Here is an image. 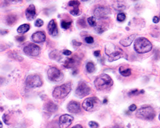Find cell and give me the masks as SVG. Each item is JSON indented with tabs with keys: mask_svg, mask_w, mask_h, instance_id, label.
Returning <instances> with one entry per match:
<instances>
[{
	"mask_svg": "<svg viewBox=\"0 0 160 128\" xmlns=\"http://www.w3.org/2000/svg\"><path fill=\"white\" fill-rule=\"evenodd\" d=\"M94 85L97 90L102 91L111 87L113 85V81L109 75L102 74L96 78L94 81Z\"/></svg>",
	"mask_w": 160,
	"mask_h": 128,
	"instance_id": "obj_1",
	"label": "cell"
},
{
	"mask_svg": "<svg viewBox=\"0 0 160 128\" xmlns=\"http://www.w3.org/2000/svg\"><path fill=\"white\" fill-rule=\"evenodd\" d=\"M135 50L139 54H143L152 50V45L150 40L145 37H139L134 44Z\"/></svg>",
	"mask_w": 160,
	"mask_h": 128,
	"instance_id": "obj_2",
	"label": "cell"
},
{
	"mask_svg": "<svg viewBox=\"0 0 160 128\" xmlns=\"http://www.w3.org/2000/svg\"><path fill=\"white\" fill-rule=\"evenodd\" d=\"M105 52L106 54L108 56V61L110 62L116 61L121 58L124 55V52L120 48L117 47L111 43L106 45Z\"/></svg>",
	"mask_w": 160,
	"mask_h": 128,
	"instance_id": "obj_3",
	"label": "cell"
},
{
	"mask_svg": "<svg viewBox=\"0 0 160 128\" xmlns=\"http://www.w3.org/2000/svg\"><path fill=\"white\" fill-rule=\"evenodd\" d=\"M72 90V83L71 82L66 83L56 86L53 92V96L55 99H62L67 97Z\"/></svg>",
	"mask_w": 160,
	"mask_h": 128,
	"instance_id": "obj_4",
	"label": "cell"
},
{
	"mask_svg": "<svg viewBox=\"0 0 160 128\" xmlns=\"http://www.w3.org/2000/svg\"><path fill=\"white\" fill-rule=\"evenodd\" d=\"M101 106V101L96 97H92L84 100L82 108L86 111L92 112L98 110Z\"/></svg>",
	"mask_w": 160,
	"mask_h": 128,
	"instance_id": "obj_5",
	"label": "cell"
},
{
	"mask_svg": "<svg viewBox=\"0 0 160 128\" xmlns=\"http://www.w3.org/2000/svg\"><path fill=\"white\" fill-rule=\"evenodd\" d=\"M136 116L138 119L146 120H153L156 116V111L151 106H145L140 108L137 111Z\"/></svg>",
	"mask_w": 160,
	"mask_h": 128,
	"instance_id": "obj_6",
	"label": "cell"
},
{
	"mask_svg": "<svg viewBox=\"0 0 160 128\" xmlns=\"http://www.w3.org/2000/svg\"><path fill=\"white\" fill-rule=\"evenodd\" d=\"M48 77L51 81L58 82L63 80V74L58 68L52 67L48 70Z\"/></svg>",
	"mask_w": 160,
	"mask_h": 128,
	"instance_id": "obj_7",
	"label": "cell"
},
{
	"mask_svg": "<svg viewBox=\"0 0 160 128\" xmlns=\"http://www.w3.org/2000/svg\"><path fill=\"white\" fill-rule=\"evenodd\" d=\"M26 84L29 87L31 88H37L40 87L43 85V82L39 75L37 74H32L30 75L26 78Z\"/></svg>",
	"mask_w": 160,
	"mask_h": 128,
	"instance_id": "obj_8",
	"label": "cell"
},
{
	"mask_svg": "<svg viewBox=\"0 0 160 128\" xmlns=\"http://www.w3.org/2000/svg\"><path fill=\"white\" fill-rule=\"evenodd\" d=\"M90 92V88L89 86L84 82H81L78 85L76 89V96L79 98H83L89 95Z\"/></svg>",
	"mask_w": 160,
	"mask_h": 128,
	"instance_id": "obj_9",
	"label": "cell"
},
{
	"mask_svg": "<svg viewBox=\"0 0 160 128\" xmlns=\"http://www.w3.org/2000/svg\"><path fill=\"white\" fill-rule=\"evenodd\" d=\"M40 48L36 44L30 43L24 48V52L26 55L30 56H37L39 55Z\"/></svg>",
	"mask_w": 160,
	"mask_h": 128,
	"instance_id": "obj_10",
	"label": "cell"
},
{
	"mask_svg": "<svg viewBox=\"0 0 160 128\" xmlns=\"http://www.w3.org/2000/svg\"><path fill=\"white\" fill-rule=\"evenodd\" d=\"M110 14V10L105 6H98L94 10V15L97 19H103Z\"/></svg>",
	"mask_w": 160,
	"mask_h": 128,
	"instance_id": "obj_11",
	"label": "cell"
},
{
	"mask_svg": "<svg viewBox=\"0 0 160 128\" xmlns=\"http://www.w3.org/2000/svg\"><path fill=\"white\" fill-rule=\"evenodd\" d=\"M74 120V117L72 116L64 114L62 115L59 119V126L60 128H67L71 126Z\"/></svg>",
	"mask_w": 160,
	"mask_h": 128,
	"instance_id": "obj_12",
	"label": "cell"
},
{
	"mask_svg": "<svg viewBox=\"0 0 160 128\" xmlns=\"http://www.w3.org/2000/svg\"><path fill=\"white\" fill-rule=\"evenodd\" d=\"M67 110L71 114H78L81 112V107H80V104L77 101H72L68 104L67 106Z\"/></svg>",
	"mask_w": 160,
	"mask_h": 128,
	"instance_id": "obj_13",
	"label": "cell"
},
{
	"mask_svg": "<svg viewBox=\"0 0 160 128\" xmlns=\"http://www.w3.org/2000/svg\"><path fill=\"white\" fill-rule=\"evenodd\" d=\"M48 31L49 34L53 37H56L58 35V28H57V24L55 19H52L49 21L48 25Z\"/></svg>",
	"mask_w": 160,
	"mask_h": 128,
	"instance_id": "obj_14",
	"label": "cell"
},
{
	"mask_svg": "<svg viewBox=\"0 0 160 128\" xmlns=\"http://www.w3.org/2000/svg\"><path fill=\"white\" fill-rule=\"evenodd\" d=\"M32 39L34 42L39 44L45 42L46 37H45V34L44 32L39 31L34 33L32 36Z\"/></svg>",
	"mask_w": 160,
	"mask_h": 128,
	"instance_id": "obj_15",
	"label": "cell"
},
{
	"mask_svg": "<svg viewBox=\"0 0 160 128\" xmlns=\"http://www.w3.org/2000/svg\"><path fill=\"white\" fill-rule=\"evenodd\" d=\"M26 17L29 21H32L36 17V8L34 5H30L26 10Z\"/></svg>",
	"mask_w": 160,
	"mask_h": 128,
	"instance_id": "obj_16",
	"label": "cell"
},
{
	"mask_svg": "<svg viewBox=\"0 0 160 128\" xmlns=\"http://www.w3.org/2000/svg\"><path fill=\"white\" fill-rule=\"evenodd\" d=\"M135 37L136 35L134 34L125 37V38L123 39L120 41V44L124 47H128L129 46H131L133 42V40L135 39Z\"/></svg>",
	"mask_w": 160,
	"mask_h": 128,
	"instance_id": "obj_17",
	"label": "cell"
},
{
	"mask_svg": "<svg viewBox=\"0 0 160 128\" xmlns=\"http://www.w3.org/2000/svg\"><path fill=\"white\" fill-rule=\"evenodd\" d=\"M44 109L45 110H46L48 112L53 113L55 112L58 110V106L53 101H49L48 103H46L44 105Z\"/></svg>",
	"mask_w": 160,
	"mask_h": 128,
	"instance_id": "obj_18",
	"label": "cell"
},
{
	"mask_svg": "<svg viewBox=\"0 0 160 128\" xmlns=\"http://www.w3.org/2000/svg\"><path fill=\"white\" fill-rule=\"evenodd\" d=\"M76 63H77V59H76L74 56V57L67 58L66 60V62H65L63 65L65 67H66V68L71 69L76 65Z\"/></svg>",
	"mask_w": 160,
	"mask_h": 128,
	"instance_id": "obj_19",
	"label": "cell"
},
{
	"mask_svg": "<svg viewBox=\"0 0 160 128\" xmlns=\"http://www.w3.org/2000/svg\"><path fill=\"white\" fill-rule=\"evenodd\" d=\"M30 28V26L28 24H24L21 25L19 27L17 28V32L20 34H25L26 32L29 31Z\"/></svg>",
	"mask_w": 160,
	"mask_h": 128,
	"instance_id": "obj_20",
	"label": "cell"
},
{
	"mask_svg": "<svg viewBox=\"0 0 160 128\" xmlns=\"http://www.w3.org/2000/svg\"><path fill=\"white\" fill-rule=\"evenodd\" d=\"M119 73L123 76L128 77L131 74V70L129 68H125L124 67L122 66L119 68Z\"/></svg>",
	"mask_w": 160,
	"mask_h": 128,
	"instance_id": "obj_21",
	"label": "cell"
},
{
	"mask_svg": "<svg viewBox=\"0 0 160 128\" xmlns=\"http://www.w3.org/2000/svg\"><path fill=\"white\" fill-rule=\"evenodd\" d=\"M16 20H17V17L14 14L9 15V16H7L6 18V23H7V24H9V25L14 24L15 22H16Z\"/></svg>",
	"mask_w": 160,
	"mask_h": 128,
	"instance_id": "obj_22",
	"label": "cell"
},
{
	"mask_svg": "<svg viewBox=\"0 0 160 128\" xmlns=\"http://www.w3.org/2000/svg\"><path fill=\"white\" fill-rule=\"evenodd\" d=\"M86 69L89 73H93L96 70V66L93 62H88L86 65Z\"/></svg>",
	"mask_w": 160,
	"mask_h": 128,
	"instance_id": "obj_23",
	"label": "cell"
},
{
	"mask_svg": "<svg viewBox=\"0 0 160 128\" xmlns=\"http://www.w3.org/2000/svg\"><path fill=\"white\" fill-rule=\"evenodd\" d=\"M49 56H50L51 58L56 60H58L59 59L62 58L60 55V52L57 50H54L52 52H51V53L49 54Z\"/></svg>",
	"mask_w": 160,
	"mask_h": 128,
	"instance_id": "obj_24",
	"label": "cell"
},
{
	"mask_svg": "<svg viewBox=\"0 0 160 128\" xmlns=\"http://www.w3.org/2000/svg\"><path fill=\"white\" fill-rule=\"evenodd\" d=\"M113 8L116 10L122 11L125 9V6L123 4V3L120 2H116L115 4L113 5Z\"/></svg>",
	"mask_w": 160,
	"mask_h": 128,
	"instance_id": "obj_25",
	"label": "cell"
},
{
	"mask_svg": "<svg viewBox=\"0 0 160 128\" xmlns=\"http://www.w3.org/2000/svg\"><path fill=\"white\" fill-rule=\"evenodd\" d=\"M72 24V21H66V20H62L61 21V26L62 28L65 29H67L71 27V26Z\"/></svg>",
	"mask_w": 160,
	"mask_h": 128,
	"instance_id": "obj_26",
	"label": "cell"
},
{
	"mask_svg": "<svg viewBox=\"0 0 160 128\" xmlns=\"http://www.w3.org/2000/svg\"><path fill=\"white\" fill-rule=\"evenodd\" d=\"M87 21H88V23L90 24V26H92V27H96L97 26V22H96V18L95 17H90L87 19Z\"/></svg>",
	"mask_w": 160,
	"mask_h": 128,
	"instance_id": "obj_27",
	"label": "cell"
},
{
	"mask_svg": "<svg viewBox=\"0 0 160 128\" xmlns=\"http://www.w3.org/2000/svg\"><path fill=\"white\" fill-rule=\"evenodd\" d=\"M68 5L71 7H73V9L74 8H78L79 6L80 5V2L78 0H71L68 3Z\"/></svg>",
	"mask_w": 160,
	"mask_h": 128,
	"instance_id": "obj_28",
	"label": "cell"
},
{
	"mask_svg": "<svg viewBox=\"0 0 160 128\" xmlns=\"http://www.w3.org/2000/svg\"><path fill=\"white\" fill-rule=\"evenodd\" d=\"M95 29L98 33H102L106 30V28L104 26L102 25H97L96 27H95Z\"/></svg>",
	"mask_w": 160,
	"mask_h": 128,
	"instance_id": "obj_29",
	"label": "cell"
},
{
	"mask_svg": "<svg viewBox=\"0 0 160 128\" xmlns=\"http://www.w3.org/2000/svg\"><path fill=\"white\" fill-rule=\"evenodd\" d=\"M125 18H126V16H125V14L123 12H120L117 15V19L118 21L123 22L125 19Z\"/></svg>",
	"mask_w": 160,
	"mask_h": 128,
	"instance_id": "obj_30",
	"label": "cell"
},
{
	"mask_svg": "<svg viewBox=\"0 0 160 128\" xmlns=\"http://www.w3.org/2000/svg\"><path fill=\"white\" fill-rule=\"evenodd\" d=\"M10 56L13 59L18 60V61H19V62H21V61H22V60H23V58H22L21 56L19 55L17 53H16V52H14V53L11 55Z\"/></svg>",
	"mask_w": 160,
	"mask_h": 128,
	"instance_id": "obj_31",
	"label": "cell"
},
{
	"mask_svg": "<svg viewBox=\"0 0 160 128\" xmlns=\"http://www.w3.org/2000/svg\"><path fill=\"white\" fill-rule=\"evenodd\" d=\"M70 13L72 15V16H79V15L80 14V10L79 9V7L78 8L73 9L72 10H71Z\"/></svg>",
	"mask_w": 160,
	"mask_h": 128,
	"instance_id": "obj_32",
	"label": "cell"
},
{
	"mask_svg": "<svg viewBox=\"0 0 160 128\" xmlns=\"http://www.w3.org/2000/svg\"><path fill=\"white\" fill-rule=\"evenodd\" d=\"M140 90H138V89H135V90H131V91L128 93V95L129 96H134L138 95V94H140Z\"/></svg>",
	"mask_w": 160,
	"mask_h": 128,
	"instance_id": "obj_33",
	"label": "cell"
},
{
	"mask_svg": "<svg viewBox=\"0 0 160 128\" xmlns=\"http://www.w3.org/2000/svg\"><path fill=\"white\" fill-rule=\"evenodd\" d=\"M78 24L80 27H81V28H85L86 26V22L84 19H79L78 21Z\"/></svg>",
	"mask_w": 160,
	"mask_h": 128,
	"instance_id": "obj_34",
	"label": "cell"
},
{
	"mask_svg": "<svg viewBox=\"0 0 160 128\" xmlns=\"http://www.w3.org/2000/svg\"><path fill=\"white\" fill-rule=\"evenodd\" d=\"M44 24V21L43 20L40 19H38L35 22V25L37 27H41V26H43Z\"/></svg>",
	"mask_w": 160,
	"mask_h": 128,
	"instance_id": "obj_35",
	"label": "cell"
},
{
	"mask_svg": "<svg viewBox=\"0 0 160 128\" xmlns=\"http://www.w3.org/2000/svg\"><path fill=\"white\" fill-rule=\"evenodd\" d=\"M89 125L90 128H98L99 127V124L95 121L89 122Z\"/></svg>",
	"mask_w": 160,
	"mask_h": 128,
	"instance_id": "obj_36",
	"label": "cell"
},
{
	"mask_svg": "<svg viewBox=\"0 0 160 128\" xmlns=\"http://www.w3.org/2000/svg\"><path fill=\"white\" fill-rule=\"evenodd\" d=\"M85 42L86 43H88V44H92L94 43V39L92 37H91V36H88V37H85Z\"/></svg>",
	"mask_w": 160,
	"mask_h": 128,
	"instance_id": "obj_37",
	"label": "cell"
},
{
	"mask_svg": "<svg viewBox=\"0 0 160 128\" xmlns=\"http://www.w3.org/2000/svg\"><path fill=\"white\" fill-rule=\"evenodd\" d=\"M25 39H26V37L24 36H18L16 37L17 41H18V42H24Z\"/></svg>",
	"mask_w": 160,
	"mask_h": 128,
	"instance_id": "obj_38",
	"label": "cell"
},
{
	"mask_svg": "<svg viewBox=\"0 0 160 128\" xmlns=\"http://www.w3.org/2000/svg\"><path fill=\"white\" fill-rule=\"evenodd\" d=\"M136 109H137V106H136V105L135 104H131V106L129 107V110L131 111H134L136 110Z\"/></svg>",
	"mask_w": 160,
	"mask_h": 128,
	"instance_id": "obj_39",
	"label": "cell"
},
{
	"mask_svg": "<svg viewBox=\"0 0 160 128\" xmlns=\"http://www.w3.org/2000/svg\"><path fill=\"white\" fill-rule=\"evenodd\" d=\"M72 44H73V46L76 47H79L81 46V45L82 44L81 42H78V41L76 40H72Z\"/></svg>",
	"mask_w": 160,
	"mask_h": 128,
	"instance_id": "obj_40",
	"label": "cell"
},
{
	"mask_svg": "<svg viewBox=\"0 0 160 128\" xmlns=\"http://www.w3.org/2000/svg\"><path fill=\"white\" fill-rule=\"evenodd\" d=\"M3 121H4V122L5 123V124H9V117H8V115H3Z\"/></svg>",
	"mask_w": 160,
	"mask_h": 128,
	"instance_id": "obj_41",
	"label": "cell"
},
{
	"mask_svg": "<svg viewBox=\"0 0 160 128\" xmlns=\"http://www.w3.org/2000/svg\"><path fill=\"white\" fill-rule=\"evenodd\" d=\"M63 54L66 56H69L72 55V52L70 50H65L63 51Z\"/></svg>",
	"mask_w": 160,
	"mask_h": 128,
	"instance_id": "obj_42",
	"label": "cell"
},
{
	"mask_svg": "<svg viewBox=\"0 0 160 128\" xmlns=\"http://www.w3.org/2000/svg\"><path fill=\"white\" fill-rule=\"evenodd\" d=\"M159 20H160L159 17H158V16H154L153 17V19H152V21H153L154 23H158V22H159Z\"/></svg>",
	"mask_w": 160,
	"mask_h": 128,
	"instance_id": "obj_43",
	"label": "cell"
},
{
	"mask_svg": "<svg viewBox=\"0 0 160 128\" xmlns=\"http://www.w3.org/2000/svg\"><path fill=\"white\" fill-rule=\"evenodd\" d=\"M100 53H101V51L99 50H97V51H94V55L95 56H96V57H98V56L100 55Z\"/></svg>",
	"mask_w": 160,
	"mask_h": 128,
	"instance_id": "obj_44",
	"label": "cell"
},
{
	"mask_svg": "<svg viewBox=\"0 0 160 128\" xmlns=\"http://www.w3.org/2000/svg\"><path fill=\"white\" fill-rule=\"evenodd\" d=\"M7 1L11 3H19V2L22 1V0H7Z\"/></svg>",
	"mask_w": 160,
	"mask_h": 128,
	"instance_id": "obj_45",
	"label": "cell"
},
{
	"mask_svg": "<svg viewBox=\"0 0 160 128\" xmlns=\"http://www.w3.org/2000/svg\"><path fill=\"white\" fill-rule=\"evenodd\" d=\"M72 128H83V126H82L79 125V124H78V125H76V126H74L72 127Z\"/></svg>",
	"mask_w": 160,
	"mask_h": 128,
	"instance_id": "obj_46",
	"label": "cell"
},
{
	"mask_svg": "<svg viewBox=\"0 0 160 128\" xmlns=\"http://www.w3.org/2000/svg\"><path fill=\"white\" fill-rule=\"evenodd\" d=\"M113 128H124V127L123 126H120V125H115L113 127Z\"/></svg>",
	"mask_w": 160,
	"mask_h": 128,
	"instance_id": "obj_47",
	"label": "cell"
},
{
	"mask_svg": "<svg viewBox=\"0 0 160 128\" xmlns=\"http://www.w3.org/2000/svg\"><path fill=\"white\" fill-rule=\"evenodd\" d=\"M108 102V99L107 98H105L103 101H102V103L103 104H107Z\"/></svg>",
	"mask_w": 160,
	"mask_h": 128,
	"instance_id": "obj_48",
	"label": "cell"
},
{
	"mask_svg": "<svg viewBox=\"0 0 160 128\" xmlns=\"http://www.w3.org/2000/svg\"><path fill=\"white\" fill-rule=\"evenodd\" d=\"M140 94H143L145 93V91L143 90H140Z\"/></svg>",
	"mask_w": 160,
	"mask_h": 128,
	"instance_id": "obj_49",
	"label": "cell"
},
{
	"mask_svg": "<svg viewBox=\"0 0 160 128\" xmlns=\"http://www.w3.org/2000/svg\"><path fill=\"white\" fill-rule=\"evenodd\" d=\"M2 127H3V124L1 120H0V128H2Z\"/></svg>",
	"mask_w": 160,
	"mask_h": 128,
	"instance_id": "obj_50",
	"label": "cell"
},
{
	"mask_svg": "<svg viewBox=\"0 0 160 128\" xmlns=\"http://www.w3.org/2000/svg\"><path fill=\"white\" fill-rule=\"evenodd\" d=\"M81 1H88V0H81Z\"/></svg>",
	"mask_w": 160,
	"mask_h": 128,
	"instance_id": "obj_51",
	"label": "cell"
},
{
	"mask_svg": "<svg viewBox=\"0 0 160 128\" xmlns=\"http://www.w3.org/2000/svg\"><path fill=\"white\" fill-rule=\"evenodd\" d=\"M159 120H160V114H159Z\"/></svg>",
	"mask_w": 160,
	"mask_h": 128,
	"instance_id": "obj_52",
	"label": "cell"
},
{
	"mask_svg": "<svg viewBox=\"0 0 160 128\" xmlns=\"http://www.w3.org/2000/svg\"><path fill=\"white\" fill-rule=\"evenodd\" d=\"M159 19H160V17H159Z\"/></svg>",
	"mask_w": 160,
	"mask_h": 128,
	"instance_id": "obj_53",
	"label": "cell"
},
{
	"mask_svg": "<svg viewBox=\"0 0 160 128\" xmlns=\"http://www.w3.org/2000/svg\"><path fill=\"white\" fill-rule=\"evenodd\" d=\"M135 1H136V0H135Z\"/></svg>",
	"mask_w": 160,
	"mask_h": 128,
	"instance_id": "obj_54",
	"label": "cell"
}]
</instances>
